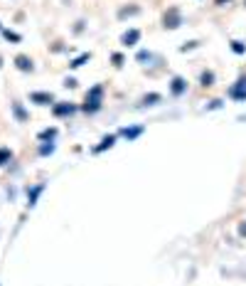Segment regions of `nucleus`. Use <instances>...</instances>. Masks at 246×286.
Listing matches in <instances>:
<instances>
[{
	"mask_svg": "<svg viewBox=\"0 0 246 286\" xmlns=\"http://www.w3.org/2000/svg\"><path fill=\"white\" fill-rule=\"evenodd\" d=\"M104 94H106L104 84H94V86L86 91V96H84V104H82L79 109H82L84 114H89V116L99 114V111H101V106H104Z\"/></svg>",
	"mask_w": 246,
	"mask_h": 286,
	"instance_id": "nucleus-1",
	"label": "nucleus"
},
{
	"mask_svg": "<svg viewBox=\"0 0 246 286\" xmlns=\"http://www.w3.org/2000/svg\"><path fill=\"white\" fill-rule=\"evenodd\" d=\"M182 25V13H180V8H167L165 10V15H163V28L165 30H177Z\"/></svg>",
	"mask_w": 246,
	"mask_h": 286,
	"instance_id": "nucleus-2",
	"label": "nucleus"
},
{
	"mask_svg": "<svg viewBox=\"0 0 246 286\" xmlns=\"http://www.w3.org/2000/svg\"><path fill=\"white\" fill-rule=\"evenodd\" d=\"M79 111V106L77 104H72V101H57L55 106H52V114L57 116V118H67V116H74Z\"/></svg>",
	"mask_w": 246,
	"mask_h": 286,
	"instance_id": "nucleus-3",
	"label": "nucleus"
},
{
	"mask_svg": "<svg viewBox=\"0 0 246 286\" xmlns=\"http://www.w3.org/2000/svg\"><path fill=\"white\" fill-rule=\"evenodd\" d=\"M234 101H246V74L244 77H239L231 86H229V91H226Z\"/></svg>",
	"mask_w": 246,
	"mask_h": 286,
	"instance_id": "nucleus-4",
	"label": "nucleus"
},
{
	"mask_svg": "<svg viewBox=\"0 0 246 286\" xmlns=\"http://www.w3.org/2000/svg\"><path fill=\"white\" fill-rule=\"evenodd\" d=\"M30 101L37 106H55V94L52 91H30Z\"/></svg>",
	"mask_w": 246,
	"mask_h": 286,
	"instance_id": "nucleus-5",
	"label": "nucleus"
},
{
	"mask_svg": "<svg viewBox=\"0 0 246 286\" xmlns=\"http://www.w3.org/2000/svg\"><path fill=\"white\" fill-rule=\"evenodd\" d=\"M138 42H140V30L138 28H131V30H126L121 35V45L123 47H136Z\"/></svg>",
	"mask_w": 246,
	"mask_h": 286,
	"instance_id": "nucleus-6",
	"label": "nucleus"
},
{
	"mask_svg": "<svg viewBox=\"0 0 246 286\" xmlns=\"http://www.w3.org/2000/svg\"><path fill=\"white\" fill-rule=\"evenodd\" d=\"M45 188H47L45 183H37V185L27 188V207H30V210H32V207H35V205L40 202V195L45 193Z\"/></svg>",
	"mask_w": 246,
	"mask_h": 286,
	"instance_id": "nucleus-7",
	"label": "nucleus"
},
{
	"mask_svg": "<svg viewBox=\"0 0 246 286\" xmlns=\"http://www.w3.org/2000/svg\"><path fill=\"white\" fill-rule=\"evenodd\" d=\"M116 138H118V133H109V136H104V138L99 141V146L91 148V153H104V151L113 148V146H116Z\"/></svg>",
	"mask_w": 246,
	"mask_h": 286,
	"instance_id": "nucleus-8",
	"label": "nucleus"
},
{
	"mask_svg": "<svg viewBox=\"0 0 246 286\" xmlns=\"http://www.w3.org/2000/svg\"><path fill=\"white\" fill-rule=\"evenodd\" d=\"M170 94H172V96L187 94V79H185V77H172V79H170Z\"/></svg>",
	"mask_w": 246,
	"mask_h": 286,
	"instance_id": "nucleus-9",
	"label": "nucleus"
},
{
	"mask_svg": "<svg viewBox=\"0 0 246 286\" xmlns=\"http://www.w3.org/2000/svg\"><path fill=\"white\" fill-rule=\"evenodd\" d=\"M143 131H145V126H123L121 131H118V136H123L126 141H136V138H140L143 136Z\"/></svg>",
	"mask_w": 246,
	"mask_h": 286,
	"instance_id": "nucleus-10",
	"label": "nucleus"
},
{
	"mask_svg": "<svg viewBox=\"0 0 246 286\" xmlns=\"http://www.w3.org/2000/svg\"><path fill=\"white\" fill-rule=\"evenodd\" d=\"M163 101V96L158 94V91H150V94H145V96H140V101H138V109H148V106H158Z\"/></svg>",
	"mask_w": 246,
	"mask_h": 286,
	"instance_id": "nucleus-11",
	"label": "nucleus"
},
{
	"mask_svg": "<svg viewBox=\"0 0 246 286\" xmlns=\"http://www.w3.org/2000/svg\"><path fill=\"white\" fill-rule=\"evenodd\" d=\"M13 62H15V67H18L20 72H32V69H35V62H32L27 55H18Z\"/></svg>",
	"mask_w": 246,
	"mask_h": 286,
	"instance_id": "nucleus-12",
	"label": "nucleus"
},
{
	"mask_svg": "<svg viewBox=\"0 0 246 286\" xmlns=\"http://www.w3.org/2000/svg\"><path fill=\"white\" fill-rule=\"evenodd\" d=\"M10 109H13V116L20 121V123H25V121H30V114H27V109L20 104V101H13L10 104Z\"/></svg>",
	"mask_w": 246,
	"mask_h": 286,
	"instance_id": "nucleus-13",
	"label": "nucleus"
},
{
	"mask_svg": "<svg viewBox=\"0 0 246 286\" xmlns=\"http://www.w3.org/2000/svg\"><path fill=\"white\" fill-rule=\"evenodd\" d=\"M214 82H217V77H214V72H212V69H204V72L199 74V84H202L204 89L214 86Z\"/></svg>",
	"mask_w": 246,
	"mask_h": 286,
	"instance_id": "nucleus-14",
	"label": "nucleus"
},
{
	"mask_svg": "<svg viewBox=\"0 0 246 286\" xmlns=\"http://www.w3.org/2000/svg\"><path fill=\"white\" fill-rule=\"evenodd\" d=\"M155 59H158V57H155L153 52H148V50H140V52L136 55V62H138V64H145V67H148L150 62H155Z\"/></svg>",
	"mask_w": 246,
	"mask_h": 286,
	"instance_id": "nucleus-15",
	"label": "nucleus"
},
{
	"mask_svg": "<svg viewBox=\"0 0 246 286\" xmlns=\"http://www.w3.org/2000/svg\"><path fill=\"white\" fill-rule=\"evenodd\" d=\"M89 59H91V52H82L79 57H74V59L69 62V69H79V67H84Z\"/></svg>",
	"mask_w": 246,
	"mask_h": 286,
	"instance_id": "nucleus-16",
	"label": "nucleus"
},
{
	"mask_svg": "<svg viewBox=\"0 0 246 286\" xmlns=\"http://www.w3.org/2000/svg\"><path fill=\"white\" fill-rule=\"evenodd\" d=\"M55 151H57V146H55V141H45V143H42V146L37 148V153H40L42 158H47V156H52Z\"/></svg>",
	"mask_w": 246,
	"mask_h": 286,
	"instance_id": "nucleus-17",
	"label": "nucleus"
},
{
	"mask_svg": "<svg viewBox=\"0 0 246 286\" xmlns=\"http://www.w3.org/2000/svg\"><path fill=\"white\" fill-rule=\"evenodd\" d=\"M10 161H13V151H10L8 146H0V168L8 166Z\"/></svg>",
	"mask_w": 246,
	"mask_h": 286,
	"instance_id": "nucleus-18",
	"label": "nucleus"
},
{
	"mask_svg": "<svg viewBox=\"0 0 246 286\" xmlns=\"http://www.w3.org/2000/svg\"><path fill=\"white\" fill-rule=\"evenodd\" d=\"M57 133H59V131L52 126V128H45V131H40V136H37V138L45 143V141H55V138H57Z\"/></svg>",
	"mask_w": 246,
	"mask_h": 286,
	"instance_id": "nucleus-19",
	"label": "nucleus"
},
{
	"mask_svg": "<svg viewBox=\"0 0 246 286\" xmlns=\"http://www.w3.org/2000/svg\"><path fill=\"white\" fill-rule=\"evenodd\" d=\"M138 13H140V8H138V5H133V8H121V10H118V18H121V20H126V18L138 15Z\"/></svg>",
	"mask_w": 246,
	"mask_h": 286,
	"instance_id": "nucleus-20",
	"label": "nucleus"
},
{
	"mask_svg": "<svg viewBox=\"0 0 246 286\" xmlns=\"http://www.w3.org/2000/svg\"><path fill=\"white\" fill-rule=\"evenodd\" d=\"M0 32H3V37H5L8 42H20V40H23V37H20L18 32H13V30H8V28H3Z\"/></svg>",
	"mask_w": 246,
	"mask_h": 286,
	"instance_id": "nucleus-21",
	"label": "nucleus"
},
{
	"mask_svg": "<svg viewBox=\"0 0 246 286\" xmlns=\"http://www.w3.org/2000/svg\"><path fill=\"white\" fill-rule=\"evenodd\" d=\"M231 52H236V55H246V42H241V40H231Z\"/></svg>",
	"mask_w": 246,
	"mask_h": 286,
	"instance_id": "nucleus-22",
	"label": "nucleus"
},
{
	"mask_svg": "<svg viewBox=\"0 0 246 286\" xmlns=\"http://www.w3.org/2000/svg\"><path fill=\"white\" fill-rule=\"evenodd\" d=\"M111 62H113V67H123V62H126V57H123L121 52H113V55H111Z\"/></svg>",
	"mask_w": 246,
	"mask_h": 286,
	"instance_id": "nucleus-23",
	"label": "nucleus"
},
{
	"mask_svg": "<svg viewBox=\"0 0 246 286\" xmlns=\"http://www.w3.org/2000/svg\"><path fill=\"white\" fill-rule=\"evenodd\" d=\"M224 106V101L221 99H212L209 104H207V111H214V109H221Z\"/></svg>",
	"mask_w": 246,
	"mask_h": 286,
	"instance_id": "nucleus-24",
	"label": "nucleus"
},
{
	"mask_svg": "<svg viewBox=\"0 0 246 286\" xmlns=\"http://www.w3.org/2000/svg\"><path fill=\"white\" fill-rule=\"evenodd\" d=\"M197 45H199V42H197V40H192V42H185V45H182V47H180V52H190V50H194V47H197Z\"/></svg>",
	"mask_w": 246,
	"mask_h": 286,
	"instance_id": "nucleus-25",
	"label": "nucleus"
},
{
	"mask_svg": "<svg viewBox=\"0 0 246 286\" xmlns=\"http://www.w3.org/2000/svg\"><path fill=\"white\" fill-rule=\"evenodd\" d=\"M239 237H246V217H244L241 225H239Z\"/></svg>",
	"mask_w": 246,
	"mask_h": 286,
	"instance_id": "nucleus-26",
	"label": "nucleus"
},
{
	"mask_svg": "<svg viewBox=\"0 0 246 286\" xmlns=\"http://www.w3.org/2000/svg\"><path fill=\"white\" fill-rule=\"evenodd\" d=\"M64 86H69V89H74V86H77V79H72V77H69V79L64 82Z\"/></svg>",
	"mask_w": 246,
	"mask_h": 286,
	"instance_id": "nucleus-27",
	"label": "nucleus"
},
{
	"mask_svg": "<svg viewBox=\"0 0 246 286\" xmlns=\"http://www.w3.org/2000/svg\"><path fill=\"white\" fill-rule=\"evenodd\" d=\"M217 5H224V3H231V0H214Z\"/></svg>",
	"mask_w": 246,
	"mask_h": 286,
	"instance_id": "nucleus-28",
	"label": "nucleus"
},
{
	"mask_svg": "<svg viewBox=\"0 0 246 286\" xmlns=\"http://www.w3.org/2000/svg\"><path fill=\"white\" fill-rule=\"evenodd\" d=\"M0 67H3V57H0Z\"/></svg>",
	"mask_w": 246,
	"mask_h": 286,
	"instance_id": "nucleus-29",
	"label": "nucleus"
},
{
	"mask_svg": "<svg viewBox=\"0 0 246 286\" xmlns=\"http://www.w3.org/2000/svg\"><path fill=\"white\" fill-rule=\"evenodd\" d=\"M0 30H3V28H0Z\"/></svg>",
	"mask_w": 246,
	"mask_h": 286,
	"instance_id": "nucleus-30",
	"label": "nucleus"
}]
</instances>
